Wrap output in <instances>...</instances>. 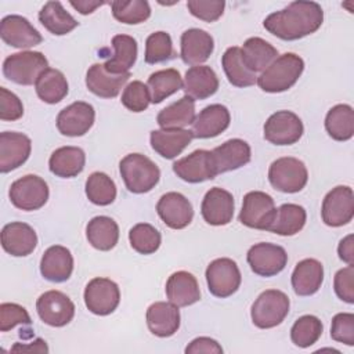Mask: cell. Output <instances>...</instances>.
I'll return each mask as SVG.
<instances>
[{"instance_id": "1", "label": "cell", "mask_w": 354, "mask_h": 354, "mask_svg": "<svg viewBox=\"0 0 354 354\" xmlns=\"http://www.w3.org/2000/svg\"><path fill=\"white\" fill-rule=\"evenodd\" d=\"M324 22V11L315 1H293L270 14L263 26L282 40H299L317 32Z\"/></svg>"}, {"instance_id": "2", "label": "cell", "mask_w": 354, "mask_h": 354, "mask_svg": "<svg viewBox=\"0 0 354 354\" xmlns=\"http://www.w3.org/2000/svg\"><path fill=\"white\" fill-rule=\"evenodd\" d=\"M304 61L295 53L277 57L257 77L259 87L266 93H282L289 90L301 76Z\"/></svg>"}, {"instance_id": "3", "label": "cell", "mask_w": 354, "mask_h": 354, "mask_svg": "<svg viewBox=\"0 0 354 354\" xmlns=\"http://www.w3.org/2000/svg\"><path fill=\"white\" fill-rule=\"evenodd\" d=\"M119 170L126 188L133 194L151 191L160 178L159 167L141 153L126 155L119 163Z\"/></svg>"}, {"instance_id": "4", "label": "cell", "mask_w": 354, "mask_h": 354, "mask_svg": "<svg viewBox=\"0 0 354 354\" xmlns=\"http://www.w3.org/2000/svg\"><path fill=\"white\" fill-rule=\"evenodd\" d=\"M48 68L47 58L40 51H21L8 55L3 62V75L22 86L36 84L39 76Z\"/></svg>"}, {"instance_id": "5", "label": "cell", "mask_w": 354, "mask_h": 354, "mask_svg": "<svg viewBox=\"0 0 354 354\" xmlns=\"http://www.w3.org/2000/svg\"><path fill=\"white\" fill-rule=\"evenodd\" d=\"M289 307V297L282 290L267 289L252 304V322L260 329L274 328L286 318Z\"/></svg>"}, {"instance_id": "6", "label": "cell", "mask_w": 354, "mask_h": 354, "mask_svg": "<svg viewBox=\"0 0 354 354\" xmlns=\"http://www.w3.org/2000/svg\"><path fill=\"white\" fill-rule=\"evenodd\" d=\"M270 184L285 194L301 191L308 180L306 165L297 158L283 156L274 160L268 169Z\"/></svg>"}, {"instance_id": "7", "label": "cell", "mask_w": 354, "mask_h": 354, "mask_svg": "<svg viewBox=\"0 0 354 354\" xmlns=\"http://www.w3.org/2000/svg\"><path fill=\"white\" fill-rule=\"evenodd\" d=\"M8 196L11 203L21 210H37L43 207L48 199V185L41 177L26 174L11 184Z\"/></svg>"}, {"instance_id": "8", "label": "cell", "mask_w": 354, "mask_h": 354, "mask_svg": "<svg viewBox=\"0 0 354 354\" xmlns=\"http://www.w3.org/2000/svg\"><path fill=\"white\" fill-rule=\"evenodd\" d=\"M242 277L236 263L228 257L213 260L206 268V282L209 292L216 297H228L234 295Z\"/></svg>"}, {"instance_id": "9", "label": "cell", "mask_w": 354, "mask_h": 354, "mask_svg": "<svg viewBox=\"0 0 354 354\" xmlns=\"http://www.w3.org/2000/svg\"><path fill=\"white\" fill-rule=\"evenodd\" d=\"M277 207L274 199L263 191H250L243 196L239 221L254 230L267 231L274 220Z\"/></svg>"}, {"instance_id": "10", "label": "cell", "mask_w": 354, "mask_h": 354, "mask_svg": "<svg viewBox=\"0 0 354 354\" xmlns=\"http://www.w3.org/2000/svg\"><path fill=\"white\" fill-rule=\"evenodd\" d=\"M322 221L329 227H342L353 220L354 194L348 185L332 188L322 201Z\"/></svg>"}, {"instance_id": "11", "label": "cell", "mask_w": 354, "mask_h": 354, "mask_svg": "<svg viewBox=\"0 0 354 354\" xmlns=\"http://www.w3.org/2000/svg\"><path fill=\"white\" fill-rule=\"evenodd\" d=\"M301 119L292 111H278L264 123V138L274 145H292L303 136Z\"/></svg>"}, {"instance_id": "12", "label": "cell", "mask_w": 354, "mask_h": 354, "mask_svg": "<svg viewBox=\"0 0 354 354\" xmlns=\"http://www.w3.org/2000/svg\"><path fill=\"white\" fill-rule=\"evenodd\" d=\"M120 301L119 286L109 278H93L84 289V304L95 315H108Z\"/></svg>"}, {"instance_id": "13", "label": "cell", "mask_w": 354, "mask_h": 354, "mask_svg": "<svg viewBox=\"0 0 354 354\" xmlns=\"http://www.w3.org/2000/svg\"><path fill=\"white\" fill-rule=\"evenodd\" d=\"M36 310L40 319L50 326H65L75 315L73 301L59 290H47L39 296Z\"/></svg>"}, {"instance_id": "14", "label": "cell", "mask_w": 354, "mask_h": 354, "mask_svg": "<svg viewBox=\"0 0 354 354\" xmlns=\"http://www.w3.org/2000/svg\"><path fill=\"white\" fill-rule=\"evenodd\" d=\"M246 259L252 271L260 277H274L279 274L288 263L285 249L279 245L268 242L253 245L248 250Z\"/></svg>"}, {"instance_id": "15", "label": "cell", "mask_w": 354, "mask_h": 354, "mask_svg": "<svg viewBox=\"0 0 354 354\" xmlns=\"http://www.w3.org/2000/svg\"><path fill=\"white\" fill-rule=\"evenodd\" d=\"M95 111L84 101H76L65 106L57 116V129L68 137L84 136L94 124Z\"/></svg>"}, {"instance_id": "16", "label": "cell", "mask_w": 354, "mask_h": 354, "mask_svg": "<svg viewBox=\"0 0 354 354\" xmlns=\"http://www.w3.org/2000/svg\"><path fill=\"white\" fill-rule=\"evenodd\" d=\"M1 40L15 48H30L43 41L41 35L21 15H7L0 22Z\"/></svg>"}, {"instance_id": "17", "label": "cell", "mask_w": 354, "mask_h": 354, "mask_svg": "<svg viewBox=\"0 0 354 354\" xmlns=\"http://www.w3.org/2000/svg\"><path fill=\"white\" fill-rule=\"evenodd\" d=\"M32 151L30 138L17 131L0 134V171L8 173L22 166Z\"/></svg>"}, {"instance_id": "18", "label": "cell", "mask_w": 354, "mask_h": 354, "mask_svg": "<svg viewBox=\"0 0 354 354\" xmlns=\"http://www.w3.org/2000/svg\"><path fill=\"white\" fill-rule=\"evenodd\" d=\"M156 212L162 221L173 230H183L192 221L194 209L191 202L180 192H167L160 196Z\"/></svg>"}, {"instance_id": "19", "label": "cell", "mask_w": 354, "mask_h": 354, "mask_svg": "<svg viewBox=\"0 0 354 354\" xmlns=\"http://www.w3.org/2000/svg\"><path fill=\"white\" fill-rule=\"evenodd\" d=\"M212 162L216 174L236 170L250 162L252 151L246 141L232 138L210 151Z\"/></svg>"}, {"instance_id": "20", "label": "cell", "mask_w": 354, "mask_h": 354, "mask_svg": "<svg viewBox=\"0 0 354 354\" xmlns=\"http://www.w3.org/2000/svg\"><path fill=\"white\" fill-rule=\"evenodd\" d=\"M173 171L187 183H202L214 178L217 174L213 167L210 151L196 149L173 163Z\"/></svg>"}, {"instance_id": "21", "label": "cell", "mask_w": 354, "mask_h": 354, "mask_svg": "<svg viewBox=\"0 0 354 354\" xmlns=\"http://www.w3.org/2000/svg\"><path fill=\"white\" fill-rule=\"evenodd\" d=\"M234 196L224 188H210L201 205L203 220L210 225H225L234 217Z\"/></svg>"}, {"instance_id": "22", "label": "cell", "mask_w": 354, "mask_h": 354, "mask_svg": "<svg viewBox=\"0 0 354 354\" xmlns=\"http://www.w3.org/2000/svg\"><path fill=\"white\" fill-rule=\"evenodd\" d=\"M36 245V231L26 223H8L1 230V246L11 256H28L35 250Z\"/></svg>"}, {"instance_id": "23", "label": "cell", "mask_w": 354, "mask_h": 354, "mask_svg": "<svg viewBox=\"0 0 354 354\" xmlns=\"http://www.w3.org/2000/svg\"><path fill=\"white\" fill-rule=\"evenodd\" d=\"M213 48V37L203 29L192 28L181 35L180 57L187 65H201L212 55Z\"/></svg>"}, {"instance_id": "24", "label": "cell", "mask_w": 354, "mask_h": 354, "mask_svg": "<svg viewBox=\"0 0 354 354\" xmlns=\"http://www.w3.org/2000/svg\"><path fill=\"white\" fill-rule=\"evenodd\" d=\"M230 111L221 104H212L203 108L192 122L194 138H212L221 134L230 126Z\"/></svg>"}, {"instance_id": "25", "label": "cell", "mask_w": 354, "mask_h": 354, "mask_svg": "<svg viewBox=\"0 0 354 354\" xmlns=\"http://www.w3.org/2000/svg\"><path fill=\"white\" fill-rule=\"evenodd\" d=\"M129 77L130 72L116 75L108 72L104 64H94L86 73V86L93 94L101 98H113L120 93Z\"/></svg>"}, {"instance_id": "26", "label": "cell", "mask_w": 354, "mask_h": 354, "mask_svg": "<svg viewBox=\"0 0 354 354\" xmlns=\"http://www.w3.org/2000/svg\"><path fill=\"white\" fill-rule=\"evenodd\" d=\"M73 271V257L69 249L61 245L50 246L41 256L40 272L50 282H65Z\"/></svg>"}, {"instance_id": "27", "label": "cell", "mask_w": 354, "mask_h": 354, "mask_svg": "<svg viewBox=\"0 0 354 354\" xmlns=\"http://www.w3.org/2000/svg\"><path fill=\"white\" fill-rule=\"evenodd\" d=\"M147 325L158 337L173 336L180 328L178 307L170 301H155L147 310Z\"/></svg>"}, {"instance_id": "28", "label": "cell", "mask_w": 354, "mask_h": 354, "mask_svg": "<svg viewBox=\"0 0 354 354\" xmlns=\"http://www.w3.org/2000/svg\"><path fill=\"white\" fill-rule=\"evenodd\" d=\"M192 138V131L187 129H159L152 130L149 136L152 149L166 159L178 156L189 145Z\"/></svg>"}, {"instance_id": "29", "label": "cell", "mask_w": 354, "mask_h": 354, "mask_svg": "<svg viewBox=\"0 0 354 354\" xmlns=\"http://www.w3.org/2000/svg\"><path fill=\"white\" fill-rule=\"evenodd\" d=\"M218 88V77L216 72L206 65L191 66L185 72L183 90L187 97L195 100H205L212 97Z\"/></svg>"}, {"instance_id": "30", "label": "cell", "mask_w": 354, "mask_h": 354, "mask_svg": "<svg viewBox=\"0 0 354 354\" xmlns=\"http://www.w3.org/2000/svg\"><path fill=\"white\" fill-rule=\"evenodd\" d=\"M166 296L177 307L191 306L201 299L196 278L188 271L173 272L166 282Z\"/></svg>"}, {"instance_id": "31", "label": "cell", "mask_w": 354, "mask_h": 354, "mask_svg": "<svg viewBox=\"0 0 354 354\" xmlns=\"http://www.w3.org/2000/svg\"><path fill=\"white\" fill-rule=\"evenodd\" d=\"M324 282V266L315 259L299 261L292 272V288L297 296L317 293Z\"/></svg>"}, {"instance_id": "32", "label": "cell", "mask_w": 354, "mask_h": 354, "mask_svg": "<svg viewBox=\"0 0 354 354\" xmlns=\"http://www.w3.org/2000/svg\"><path fill=\"white\" fill-rule=\"evenodd\" d=\"M84 163L86 155L79 147H61L55 149L48 159L50 171L62 178H71L80 174L84 169Z\"/></svg>"}, {"instance_id": "33", "label": "cell", "mask_w": 354, "mask_h": 354, "mask_svg": "<svg viewBox=\"0 0 354 354\" xmlns=\"http://www.w3.org/2000/svg\"><path fill=\"white\" fill-rule=\"evenodd\" d=\"M88 243L97 250H111L119 241V227L116 221L108 216L93 217L86 227Z\"/></svg>"}, {"instance_id": "34", "label": "cell", "mask_w": 354, "mask_h": 354, "mask_svg": "<svg viewBox=\"0 0 354 354\" xmlns=\"http://www.w3.org/2000/svg\"><path fill=\"white\" fill-rule=\"evenodd\" d=\"M306 220L307 213L303 206L296 203H283L277 209L274 220L267 231L283 236H290L301 231Z\"/></svg>"}, {"instance_id": "35", "label": "cell", "mask_w": 354, "mask_h": 354, "mask_svg": "<svg viewBox=\"0 0 354 354\" xmlns=\"http://www.w3.org/2000/svg\"><path fill=\"white\" fill-rule=\"evenodd\" d=\"M113 55L104 64L105 69L111 73H126L136 64L137 59V41L129 35H116L112 37Z\"/></svg>"}, {"instance_id": "36", "label": "cell", "mask_w": 354, "mask_h": 354, "mask_svg": "<svg viewBox=\"0 0 354 354\" xmlns=\"http://www.w3.org/2000/svg\"><path fill=\"white\" fill-rule=\"evenodd\" d=\"M245 65L253 73L263 72L278 55V50L261 37H249L241 47Z\"/></svg>"}, {"instance_id": "37", "label": "cell", "mask_w": 354, "mask_h": 354, "mask_svg": "<svg viewBox=\"0 0 354 354\" xmlns=\"http://www.w3.org/2000/svg\"><path fill=\"white\" fill-rule=\"evenodd\" d=\"M195 116V101L184 95L163 108L158 113L156 122L162 129H184L185 126L192 124Z\"/></svg>"}, {"instance_id": "38", "label": "cell", "mask_w": 354, "mask_h": 354, "mask_svg": "<svg viewBox=\"0 0 354 354\" xmlns=\"http://www.w3.org/2000/svg\"><path fill=\"white\" fill-rule=\"evenodd\" d=\"M39 21L55 36L66 35L79 25V22L62 7L59 1H47L39 11Z\"/></svg>"}, {"instance_id": "39", "label": "cell", "mask_w": 354, "mask_h": 354, "mask_svg": "<svg viewBox=\"0 0 354 354\" xmlns=\"http://www.w3.org/2000/svg\"><path fill=\"white\" fill-rule=\"evenodd\" d=\"M221 65L228 82L235 87H249L257 83V76L248 69L242 59L241 47H228L221 58Z\"/></svg>"}, {"instance_id": "40", "label": "cell", "mask_w": 354, "mask_h": 354, "mask_svg": "<svg viewBox=\"0 0 354 354\" xmlns=\"http://www.w3.org/2000/svg\"><path fill=\"white\" fill-rule=\"evenodd\" d=\"M37 97L47 104H57L62 101L69 90L66 77L64 73L54 68H47L37 79L35 84Z\"/></svg>"}, {"instance_id": "41", "label": "cell", "mask_w": 354, "mask_h": 354, "mask_svg": "<svg viewBox=\"0 0 354 354\" xmlns=\"http://www.w3.org/2000/svg\"><path fill=\"white\" fill-rule=\"evenodd\" d=\"M326 133L336 141H347L354 134V111L347 104L332 106L325 118Z\"/></svg>"}, {"instance_id": "42", "label": "cell", "mask_w": 354, "mask_h": 354, "mask_svg": "<svg viewBox=\"0 0 354 354\" xmlns=\"http://www.w3.org/2000/svg\"><path fill=\"white\" fill-rule=\"evenodd\" d=\"M147 86L151 94V102L159 104L183 88V79L177 69L167 68L153 72L148 77Z\"/></svg>"}, {"instance_id": "43", "label": "cell", "mask_w": 354, "mask_h": 354, "mask_svg": "<svg viewBox=\"0 0 354 354\" xmlns=\"http://www.w3.org/2000/svg\"><path fill=\"white\" fill-rule=\"evenodd\" d=\"M86 195L94 205L106 206L111 205L116 198V185L108 174L94 171L86 181Z\"/></svg>"}, {"instance_id": "44", "label": "cell", "mask_w": 354, "mask_h": 354, "mask_svg": "<svg viewBox=\"0 0 354 354\" xmlns=\"http://www.w3.org/2000/svg\"><path fill=\"white\" fill-rule=\"evenodd\" d=\"M324 330L321 319L315 315H303L297 318L290 329L292 343L297 347L307 348L317 343Z\"/></svg>"}, {"instance_id": "45", "label": "cell", "mask_w": 354, "mask_h": 354, "mask_svg": "<svg viewBox=\"0 0 354 354\" xmlns=\"http://www.w3.org/2000/svg\"><path fill=\"white\" fill-rule=\"evenodd\" d=\"M111 8L115 19L127 25L141 24L151 17V7L145 0H115Z\"/></svg>"}, {"instance_id": "46", "label": "cell", "mask_w": 354, "mask_h": 354, "mask_svg": "<svg viewBox=\"0 0 354 354\" xmlns=\"http://www.w3.org/2000/svg\"><path fill=\"white\" fill-rule=\"evenodd\" d=\"M130 246L140 254L155 253L162 242L160 232L148 223H138L129 231Z\"/></svg>"}, {"instance_id": "47", "label": "cell", "mask_w": 354, "mask_h": 354, "mask_svg": "<svg viewBox=\"0 0 354 354\" xmlns=\"http://www.w3.org/2000/svg\"><path fill=\"white\" fill-rule=\"evenodd\" d=\"M176 57L173 50V41L166 32H153L147 37L145 41V62L159 64Z\"/></svg>"}, {"instance_id": "48", "label": "cell", "mask_w": 354, "mask_h": 354, "mask_svg": "<svg viewBox=\"0 0 354 354\" xmlns=\"http://www.w3.org/2000/svg\"><path fill=\"white\" fill-rule=\"evenodd\" d=\"M120 101L131 112L145 111L151 102L148 86L140 80H133L124 87Z\"/></svg>"}, {"instance_id": "49", "label": "cell", "mask_w": 354, "mask_h": 354, "mask_svg": "<svg viewBox=\"0 0 354 354\" xmlns=\"http://www.w3.org/2000/svg\"><path fill=\"white\" fill-rule=\"evenodd\" d=\"M225 3L220 0H188L187 8L189 12L205 22L217 21L224 12Z\"/></svg>"}, {"instance_id": "50", "label": "cell", "mask_w": 354, "mask_h": 354, "mask_svg": "<svg viewBox=\"0 0 354 354\" xmlns=\"http://www.w3.org/2000/svg\"><path fill=\"white\" fill-rule=\"evenodd\" d=\"M30 317L25 307L17 303L0 304V330L7 332L17 325H29Z\"/></svg>"}, {"instance_id": "51", "label": "cell", "mask_w": 354, "mask_h": 354, "mask_svg": "<svg viewBox=\"0 0 354 354\" xmlns=\"http://www.w3.org/2000/svg\"><path fill=\"white\" fill-rule=\"evenodd\" d=\"M330 337L347 346L354 344V314L339 313L332 318Z\"/></svg>"}, {"instance_id": "52", "label": "cell", "mask_w": 354, "mask_h": 354, "mask_svg": "<svg viewBox=\"0 0 354 354\" xmlns=\"http://www.w3.org/2000/svg\"><path fill=\"white\" fill-rule=\"evenodd\" d=\"M333 288L337 297L348 304L354 303V266H347L335 274Z\"/></svg>"}, {"instance_id": "53", "label": "cell", "mask_w": 354, "mask_h": 354, "mask_svg": "<svg viewBox=\"0 0 354 354\" xmlns=\"http://www.w3.org/2000/svg\"><path fill=\"white\" fill-rule=\"evenodd\" d=\"M24 115V105L21 100L6 87H0V119L17 120Z\"/></svg>"}, {"instance_id": "54", "label": "cell", "mask_w": 354, "mask_h": 354, "mask_svg": "<svg viewBox=\"0 0 354 354\" xmlns=\"http://www.w3.org/2000/svg\"><path fill=\"white\" fill-rule=\"evenodd\" d=\"M187 354H198V353H210V354H221L223 347L218 344L217 340L206 336H201L194 339L187 347Z\"/></svg>"}, {"instance_id": "55", "label": "cell", "mask_w": 354, "mask_h": 354, "mask_svg": "<svg viewBox=\"0 0 354 354\" xmlns=\"http://www.w3.org/2000/svg\"><path fill=\"white\" fill-rule=\"evenodd\" d=\"M337 253L344 263H347L348 266L354 264V235L353 234H348L340 241L337 246Z\"/></svg>"}, {"instance_id": "56", "label": "cell", "mask_w": 354, "mask_h": 354, "mask_svg": "<svg viewBox=\"0 0 354 354\" xmlns=\"http://www.w3.org/2000/svg\"><path fill=\"white\" fill-rule=\"evenodd\" d=\"M12 353H48V347L43 339H36L33 344H21L15 343L11 347Z\"/></svg>"}, {"instance_id": "57", "label": "cell", "mask_w": 354, "mask_h": 354, "mask_svg": "<svg viewBox=\"0 0 354 354\" xmlns=\"http://www.w3.org/2000/svg\"><path fill=\"white\" fill-rule=\"evenodd\" d=\"M104 4H105V1H87V0H77V1L72 0L71 1V6L83 15L94 12L98 7H101Z\"/></svg>"}]
</instances>
